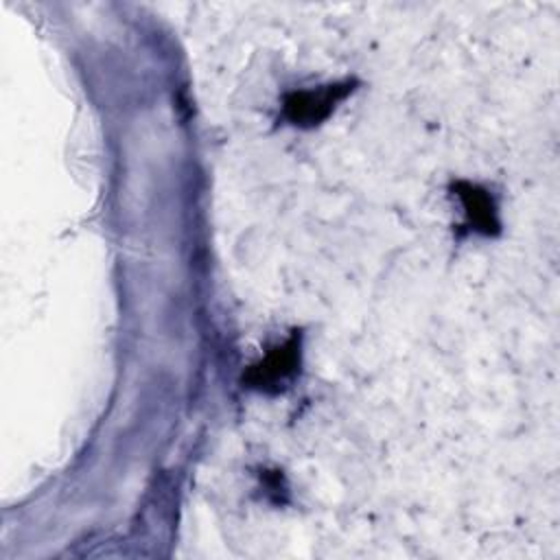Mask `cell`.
<instances>
[{
  "label": "cell",
  "mask_w": 560,
  "mask_h": 560,
  "mask_svg": "<svg viewBox=\"0 0 560 560\" xmlns=\"http://www.w3.org/2000/svg\"><path fill=\"white\" fill-rule=\"evenodd\" d=\"M352 90L350 83H335L319 90H306L291 94L284 109L291 122L295 125H315L324 120L332 107Z\"/></svg>",
  "instance_id": "cell-1"
},
{
  "label": "cell",
  "mask_w": 560,
  "mask_h": 560,
  "mask_svg": "<svg viewBox=\"0 0 560 560\" xmlns=\"http://www.w3.org/2000/svg\"><path fill=\"white\" fill-rule=\"evenodd\" d=\"M298 357H300L298 339L291 337L282 348H276L273 352L267 354V359L262 363L252 368L249 374H247V381L254 387H260V389L278 387L280 383H284L295 372Z\"/></svg>",
  "instance_id": "cell-2"
},
{
  "label": "cell",
  "mask_w": 560,
  "mask_h": 560,
  "mask_svg": "<svg viewBox=\"0 0 560 560\" xmlns=\"http://www.w3.org/2000/svg\"><path fill=\"white\" fill-rule=\"evenodd\" d=\"M455 192L464 206V212L468 217V223L479 230V232H494L499 228V221H497V208L490 199V195L475 186V184H466V182H459L455 186Z\"/></svg>",
  "instance_id": "cell-3"
}]
</instances>
